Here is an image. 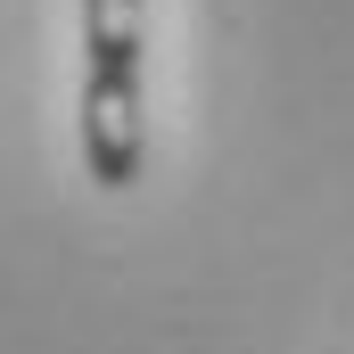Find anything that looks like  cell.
<instances>
[{
    "label": "cell",
    "instance_id": "cell-1",
    "mask_svg": "<svg viewBox=\"0 0 354 354\" xmlns=\"http://www.w3.org/2000/svg\"><path fill=\"white\" fill-rule=\"evenodd\" d=\"M149 0H83V99L75 140L99 189H132L149 174Z\"/></svg>",
    "mask_w": 354,
    "mask_h": 354
}]
</instances>
